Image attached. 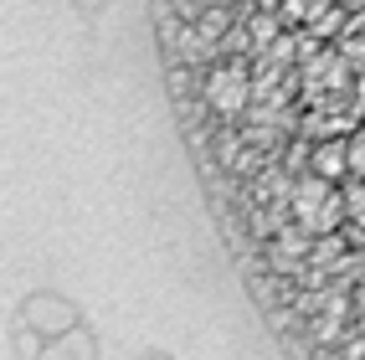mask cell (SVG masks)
I'll return each mask as SVG.
<instances>
[{
  "label": "cell",
  "instance_id": "1",
  "mask_svg": "<svg viewBox=\"0 0 365 360\" xmlns=\"http://www.w3.org/2000/svg\"><path fill=\"white\" fill-rule=\"evenodd\" d=\"M201 98L216 118H237L242 108L252 103V72L242 67V62H216L206 67V78H201Z\"/></svg>",
  "mask_w": 365,
  "mask_h": 360
},
{
  "label": "cell",
  "instance_id": "2",
  "mask_svg": "<svg viewBox=\"0 0 365 360\" xmlns=\"http://www.w3.org/2000/svg\"><path fill=\"white\" fill-rule=\"evenodd\" d=\"M339 211H345V201H339L334 180H324V175H309V180L294 190V216H299V232L329 237V232L339 227Z\"/></svg>",
  "mask_w": 365,
  "mask_h": 360
},
{
  "label": "cell",
  "instance_id": "3",
  "mask_svg": "<svg viewBox=\"0 0 365 360\" xmlns=\"http://www.w3.org/2000/svg\"><path fill=\"white\" fill-rule=\"evenodd\" d=\"M314 175H324V180L350 175V144L345 139H324L319 150H314Z\"/></svg>",
  "mask_w": 365,
  "mask_h": 360
},
{
  "label": "cell",
  "instance_id": "4",
  "mask_svg": "<svg viewBox=\"0 0 365 360\" xmlns=\"http://www.w3.org/2000/svg\"><path fill=\"white\" fill-rule=\"evenodd\" d=\"M345 216H350V222L355 227H365V180L350 190V196H345Z\"/></svg>",
  "mask_w": 365,
  "mask_h": 360
},
{
  "label": "cell",
  "instance_id": "5",
  "mask_svg": "<svg viewBox=\"0 0 365 360\" xmlns=\"http://www.w3.org/2000/svg\"><path fill=\"white\" fill-rule=\"evenodd\" d=\"M350 175H360V180H365V134H360V139H350Z\"/></svg>",
  "mask_w": 365,
  "mask_h": 360
},
{
  "label": "cell",
  "instance_id": "6",
  "mask_svg": "<svg viewBox=\"0 0 365 360\" xmlns=\"http://www.w3.org/2000/svg\"><path fill=\"white\" fill-rule=\"evenodd\" d=\"M273 26H278L273 16H262V21H252V41H257V46H267V41H273Z\"/></svg>",
  "mask_w": 365,
  "mask_h": 360
},
{
  "label": "cell",
  "instance_id": "7",
  "mask_svg": "<svg viewBox=\"0 0 365 360\" xmlns=\"http://www.w3.org/2000/svg\"><path fill=\"white\" fill-rule=\"evenodd\" d=\"M360 304H365V288H360Z\"/></svg>",
  "mask_w": 365,
  "mask_h": 360
}]
</instances>
